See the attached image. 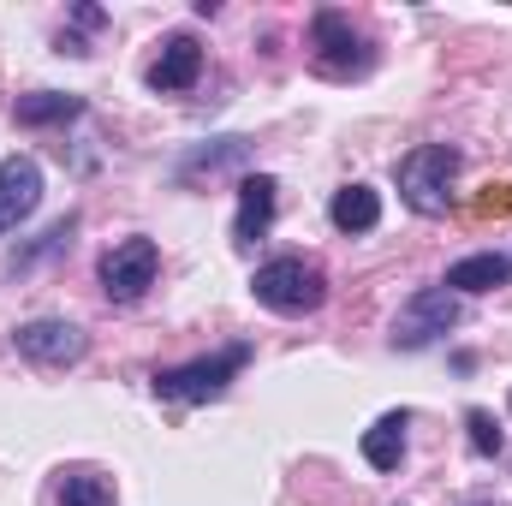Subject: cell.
I'll return each mask as SVG.
<instances>
[{"instance_id":"6da1fadb","label":"cell","mask_w":512,"mask_h":506,"mask_svg":"<svg viewBox=\"0 0 512 506\" xmlns=\"http://www.w3.org/2000/svg\"><path fill=\"white\" fill-rule=\"evenodd\" d=\"M251 292L262 310L274 316H310L328 304V274L310 262V256H274L251 274Z\"/></svg>"},{"instance_id":"7a4b0ae2","label":"cell","mask_w":512,"mask_h":506,"mask_svg":"<svg viewBox=\"0 0 512 506\" xmlns=\"http://www.w3.org/2000/svg\"><path fill=\"white\" fill-rule=\"evenodd\" d=\"M459 167H465V155H459L453 143H417V149L399 161L393 179H399V197H405L417 215H447Z\"/></svg>"},{"instance_id":"3957f363","label":"cell","mask_w":512,"mask_h":506,"mask_svg":"<svg viewBox=\"0 0 512 506\" xmlns=\"http://www.w3.org/2000/svg\"><path fill=\"white\" fill-rule=\"evenodd\" d=\"M245 364H251V346L233 340V346H221L215 358H191V364L155 370V393H161V399H179V405H203V399H221V393L239 381Z\"/></svg>"},{"instance_id":"277c9868","label":"cell","mask_w":512,"mask_h":506,"mask_svg":"<svg viewBox=\"0 0 512 506\" xmlns=\"http://www.w3.org/2000/svg\"><path fill=\"white\" fill-rule=\"evenodd\" d=\"M310 48H316V66L328 72V78H364L370 66H376V48L352 30V18L346 12H334V6H322L316 18H310Z\"/></svg>"},{"instance_id":"5b68a950","label":"cell","mask_w":512,"mask_h":506,"mask_svg":"<svg viewBox=\"0 0 512 506\" xmlns=\"http://www.w3.org/2000/svg\"><path fill=\"white\" fill-rule=\"evenodd\" d=\"M453 322H459V298H453L447 286H423V292H411V298L399 304V316H393V346H399V352H423V346H435Z\"/></svg>"},{"instance_id":"8992f818","label":"cell","mask_w":512,"mask_h":506,"mask_svg":"<svg viewBox=\"0 0 512 506\" xmlns=\"http://www.w3.org/2000/svg\"><path fill=\"white\" fill-rule=\"evenodd\" d=\"M12 346H18V358H30L36 370H66V364H84V352H90L84 328H72V322H54V316H42V322H24V328L12 334Z\"/></svg>"},{"instance_id":"52a82bcc","label":"cell","mask_w":512,"mask_h":506,"mask_svg":"<svg viewBox=\"0 0 512 506\" xmlns=\"http://www.w3.org/2000/svg\"><path fill=\"white\" fill-rule=\"evenodd\" d=\"M155 268H161L155 239H126V245H114V251L102 256V292L114 304H137L155 286Z\"/></svg>"},{"instance_id":"ba28073f","label":"cell","mask_w":512,"mask_h":506,"mask_svg":"<svg viewBox=\"0 0 512 506\" xmlns=\"http://www.w3.org/2000/svg\"><path fill=\"white\" fill-rule=\"evenodd\" d=\"M42 203V167L30 155L0 161V233H12L18 221H30Z\"/></svg>"},{"instance_id":"9c48e42d","label":"cell","mask_w":512,"mask_h":506,"mask_svg":"<svg viewBox=\"0 0 512 506\" xmlns=\"http://www.w3.org/2000/svg\"><path fill=\"white\" fill-rule=\"evenodd\" d=\"M197 78H203V48H197V36H167L161 54H155V66H149V90H155V96H179V90H191Z\"/></svg>"},{"instance_id":"30bf717a","label":"cell","mask_w":512,"mask_h":506,"mask_svg":"<svg viewBox=\"0 0 512 506\" xmlns=\"http://www.w3.org/2000/svg\"><path fill=\"white\" fill-rule=\"evenodd\" d=\"M507 274H512V262L501 251H477V256H465V262H453L441 286H447L453 298H483V292L507 286Z\"/></svg>"},{"instance_id":"8fae6325","label":"cell","mask_w":512,"mask_h":506,"mask_svg":"<svg viewBox=\"0 0 512 506\" xmlns=\"http://www.w3.org/2000/svg\"><path fill=\"white\" fill-rule=\"evenodd\" d=\"M274 179L268 173H251V179H239V215H233V239L239 245H256L262 233H268V221H274Z\"/></svg>"},{"instance_id":"7c38bea8","label":"cell","mask_w":512,"mask_h":506,"mask_svg":"<svg viewBox=\"0 0 512 506\" xmlns=\"http://www.w3.org/2000/svg\"><path fill=\"white\" fill-rule=\"evenodd\" d=\"M328 221H334L340 233H376V227H382V191H370V185H340L334 203H328Z\"/></svg>"},{"instance_id":"4fadbf2b","label":"cell","mask_w":512,"mask_h":506,"mask_svg":"<svg viewBox=\"0 0 512 506\" xmlns=\"http://www.w3.org/2000/svg\"><path fill=\"white\" fill-rule=\"evenodd\" d=\"M405 429H411L405 411H387V417H376V423L364 429V465H370V471H399V459H405Z\"/></svg>"},{"instance_id":"5bb4252c","label":"cell","mask_w":512,"mask_h":506,"mask_svg":"<svg viewBox=\"0 0 512 506\" xmlns=\"http://www.w3.org/2000/svg\"><path fill=\"white\" fill-rule=\"evenodd\" d=\"M78 114H84V102H78V96H60V90L18 96V108H12L18 126H66V120H78Z\"/></svg>"},{"instance_id":"9a60e30c","label":"cell","mask_w":512,"mask_h":506,"mask_svg":"<svg viewBox=\"0 0 512 506\" xmlns=\"http://www.w3.org/2000/svg\"><path fill=\"white\" fill-rule=\"evenodd\" d=\"M60 506H114V483L90 465L60 471Z\"/></svg>"},{"instance_id":"2e32d148","label":"cell","mask_w":512,"mask_h":506,"mask_svg":"<svg viewBox=\"0 0 512 506\" xmlns=\"http://www.w3.org/2000/svg\"><path fill=\"white\" fill-rule=\"evenodd\" d=\"M465 429H471V447L489 459V453H501V423H495V411H483V405H471L465 411Z\"/></svg>"},{"instance_id":"e0dca14e","label":"cell","mask_w":512,"mask_h":506,"mask_svg":"<svg viewBox=\"0 0 512 506\" xmlns=\"http://www.w3.org/2000/svg\"><path fill=\"white\" fill-rule=\"evenodd\" d=\"M471 506H477V501H471Z\"/></svg>"}]
</instances>
